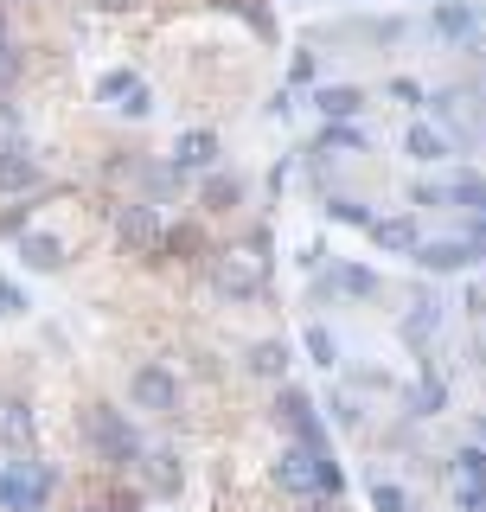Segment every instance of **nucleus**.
<instances>
[{
  "mask_svg": "<svg viewBox=\"0 0 486 512\" xmlns=\"http://www.w3.org/2000/svg\"><path fill=\"white\" fill-rule=\"evenodd\" d=\"M84 436H90V448L109 461V468H135L148 448H141V429L128 423V410H109V404H90L84 410Z\"/></svg>",
  "mask_w": 486,
  "mask_h": 512,
  "instance_id": "f257e3e1",
  "label": "nucleus"
},
{
  "mask_svg": "<svg viewBox=\"0 0 486 512\" xmlns=\"http://www.w3.org/2000/svg\"><path fill=\"white\" fill-rule=\"evenodd\" d=\"M263 276H269L263 237H256V244H231V250H218V256H212V288H218V295H231V301L263 295Z\"/></svg>",
  "mask_w": 486,
  "mask_h": 512,
  "instance_id": "f03ea898",
  "label": "nucleus"
},
{
  "mask_svg": "<svg viewBox=\"0 0 486 512\" xmlns=\"http://www.w3.org/2000/svg\"><path fill=\"white\" fill-rule=\"evenodd\" d=\"M58 487V468L45 461H0V506L7 512H39Z\"/></svg>",
  "mask_w": 486,
  "mask_h": 512,
  "instance_id": "7ed1b4c3",
  "label": "nucleus"
},
{
  "mask_svg": "<svg viewBox=\"0 0 486 512\" xmlns=\"http://www.w3.org/2000/svg\"><path fill=\"white\" fill-rule=\"evenodd\" d=\"M128 404H135V410H154V416H173V410H180V378H173L160 359L135 365V372H128Z\"/></svg>",
  "mask_w": 486,
  "mask_h": 512,
  "instance_id": "20e7f679",
  "label": "nucleus"
},
{
  "mask_svg": "<svg viewBox=\"0 0 486 512\" xmlns=\"http://www.w3.org/2000/svg\"><path fill=\"white\" fill-rule=\"evenodd\" d=\"M96 103L122 109V116H148V109H154V90L141 84V71L116 64V71H103V77H96Z\"/></svg>",
  "mask_w": 486,
  "mask_h": 512,
  "instance_id": "39448f33",
  "label": "nucleus"
},
{
  "mask_svg": "<svg viewBox=\"0 0 486 512\" xmlns=\"http://www.w3.org/2000/svg\"><path fill=\"white\" fill-rule=\"evenodd\" d=\"M116 237H122L135 256H160V244H167V224H160L154 205L135 199V205H122V212H116Z\"/></svg>",
  "mask_w": 486,
  "mask_h": 512,
  "instance_id": "423d86ee",
  "label": "nucleus"
},
{
  "mask_svg": "<svg viewBox=\"0 0 486 512\" xmlns=\"http://www.w3.org/2000/svg\"><path fill=\"white\" fill-rule=\"evenodd\" d=\"M39 186H45L39 154H32L26 141H0V192H7V199H26V192H39Z\"/></svg>",
  "mask_w": 486,
  "mask_h": 512,
  "instance_id": "0eeeda50",
  "label": "nucleus"
},
{
  "mask_svg": "<svg viewBox=\"0 0 486 512\" xmlns=\"http://www.w3.org/2000/svg\"><path fill=\"white\" fill-rule=\"evenodd\" d=\"M275 416L288 423V436H295V442H307V448H327V423H320V404H314L307 391H295V384H288V391L275 397Z\"/></svg>",
  "mask_w": 486,
  "mask_h": 512,
  "instance_id": "6e6552de",
  "label": "nucleus"
},
{
  "mask_svg": "<svg viewBox=\"0 0 486 512\" xmlns=\"http://www.w3.org/2000/svg\"><path fill=\"white\" fill-rule=\"evenodd\" d=\"M327 455H333V448H307V442H295L282 461H275V480H282L288 493H320V468H327Z\"/></svg>",
  "mask_w": 486,
  "mask_h": 512,
  "instance_id": "1a4fd4ad",
  "label": "nucleus"
},
{
  "mask_svg": "<svg viewBox=\"0 0 486 512\" xmlns=\"http://www.w3.org/2000/svg\"><path fill=\"white\" fill-rule=\"evenodd\" d=\"M455 506L486 512V448H461L455 455Z\"/></svg>",
  "mask_w": 486,
  "mask_h": 512,
  "instance_id": "9d476101",
  "label": "nucleus"
},
{
  "mask_svg": "<svg viewBox=\"0 0 486 512\" xmlns=\"http://www.w3.org/2000/svg\"><path fill=\"white\" fill-rule=\"evenodd\" d=\"M416 263L435 269V276H455V269L480 263V244L474 237H435V244H416Z\"/></svg>",
  "mask_w": 486,
  "mask_h": 512,
  "instance_id": "9b49d317",
  "label": "nucleus"
},
{
  "mask_svg": "<svg viewBox=\"0 0 486 512\" xmlns=\"http://www.w3.org/2000/svg\"><path fill=\"white\" fill-rule=\"evenodd\" d=\"M218 167V135L212 128H192L173 141V173H212Z\"/></svg>",
  "mask_w": 486,
  "mask_h": 512,
  "instance_id": "f8f14e48",
  "label": "nucleus"
},
{
  "mask_svg": "<svg viewBox=\"0 0 486 512\" xmlns=\"http://www.w3.org/2000/svg\"><path fill=\"white\" fill-rule=\"evenodd\" d=\"M403 154H410L416 167H442L455 148H448V135L435 122H410V128H403Z\"/></svg>",
  "mask_w": 486,
  "mask_h": 512,
  "instance_id": "ddd939ff",
  "label": "nucleus"
},
{
  "mask_svg": "<svg viewBox=\"0 0 486 512\" xmlns=\"http://www.w3.org/2000/svg\"><path fill=\"white\" fill-rule=\"evenodd\" d=\"M39 423H32V404L26 397H0V448H32Z\"/></svg>",
  "mask_w": 486,
  "mask_h": 512,
  "instance_id": "4468645a",
  "label": "nucleus"
},
{
  "mask_svg": "<svg viewBox=\"0 0 486 512\" xmlns=\"http://www.w3.org/2000/svg\"><path fill=\"white\" fill-rule=\"evenodd\" d=\"M371 237H378V250H397V256H416V218L410 212H397V218H371Z\"/></svg>",
  "mask_w": 486,
  "mask_h": 512,
  "instance_id": "2eb2a0df",
  "label": "nucleus"
},
{
  "mask_svg": "<svg viewBox=\"0 0 486 512\" xmlns=\"http://www.w3.org/2000/svg\"><path fill=\"white\" fill-rule=\"evenodd\" d=\"M20 256H26V269H39V276L64 269V244H58V237H45V231H20Z\"/></svg>",
  "mask_w": 486,
  "mask_h": 512,
  "instance_id": "dca6fc26",
  "label": "nucleus"
},
{
  "mask_svg": "<svg viewBox=\"0 0 486 512\" xmlns=\"http://www.w3.org/2000/svg\"><path fill=\"white\" fill-rule=\"evenodd\" d=\"M359 103H365V96L352 90V84H327V90H314V109H320L327 122H359Z\"/></svg>",
  "mask_w": 486,
  "mask_h": 512,
  "instance_id": "f3484780",
  "label": "nucleus"
},
{
  "mask_svg": "<svg viewBox=\"0 0 486 512\" xmlns=\"http://www.w3.org/2000/svg\"><path fill=\"white\" fill-rule=\"evenodd\" d=\"M474 26H480V13H474V7H455V0H435V32H442V39H467Z\"/></svg>",
  "mask_w": 486,
  "mask_h": 512,
  "instance_id": "a211bd4d",
  "label": "nucleus"
},
{
  "mask_svg": "<svg viewBox=\"0 0 486 512\" xmlns=\"http://www.w3.org/2000/svg\"><path fill=\"white\" fill-rule=\"evenodd\" d=\"M199 199H205V212H231V205L243 199V180L237 173H212V180L199 186Z\"/></svg>",
  "mask_w": 486,
  "mask_h": 512,
  "instance_id": "6ab92c4d",
  "label": "nucleus"
},
{
  "mask_svg": "<svg viewBox=\"0 0 486 512\" xmlns=\"http://www.w3.org/2000/svg\"><path fill=\"white\" fill-rule=\"evenodd\" d=\"M333 288H339V295H371V288H378V269H371V263H339Z\"/></svg>",
  "mask_w": 486,
  "mask_h": 512,
  "instance_id": "aec40b11",
  "label": "nucleus"
},
{
  "mask_svg": "<svg viewBox=\"0 0 486 512\" xmlns=\"http://www.w3.org/2000/svg\"><path fill=\"white\" fill-rule=\"evenodd\" d=\"M448 205L486 212V180H480V173H455V180H448Z\"/></svg>",
  "mask_w": 486,
  "mask_h": 512,
  "instance_id": "412c9836",
  "label": "nucleus"
},
{
  "mask_svg": "<svg viewBox=\"0 0 486 512\" xmlns=\"http://www.w3.org/2000/svg\"><path fill=\"white\" fill-rule=\"evenodd\" d=\"M339 148H359L365 154V128L359 122H327V128H320V154H339Z\"/></svg>",
  "mask_w": 486,
  "mask_h": 512,
  "instance_id": "4be33fe9",
  "label": "nucleus"
},
{
  "mask_svg": "<svg viewBox=\"0 0 486 512\" xmlns=\"http://www.w3.org/2000/svg\"><path fill=\"white\" fill-rule=\"evenodd\" d=\"M250 372H256V378H282V372H288V346H282V340H263V346L250 352Z\"/></svg>",
  "mask_w": 486,
  "mask_h": 512,
  "instance_id": "5701e85b",
  "label": "nucleus"
},
{
  "mask_svg": "<svg viewBox=\"0 0 486 512\" xmlns=\"http://www.w3.org/2000/svg\"><path fill=\"white\" fill-rule=\"evenodd\" d=\"M141 461H148V487H154V493H173V487H180V468H173V455H141Z\"/></svg>",
  "mask_w": 486,
  "mask_h": 512,
  "instance_id": "b1692460",
  "label": "nucleus"
},
{
  "mask_svg": "<svg viewBox=\"0 0 486 512\" xmlns=\"http://www.w3.org/2000/svg\"><path fill=\"white\" fill-rule=\"evenodd\" d=\"M307 352H314V365H339V340H333L327 327H320V320L307 327Z\"/></svg>",
  "mask_w": 486,
  "mask_h": 512,
  "instance_id": "393cba45",
  "label": "nucleus"
},
{
  "mask_svg": "<svg viewBox=\"0 0 486 512\" xmlns=\"http://www.w3.org/2000/svg\"><path fill=\"white\" fill-rule=\"evenodd\" d=\"M371 506L378 512H410V493H403L397 480H378V487H371Z\"/></svg>",
  "mask_w": 486,
  "mask_h": 512,
  "instance_id": "a878e982",
  "label": "nucleus"
},
{
  "mask_svg": "<svg viewBox=\"0 0 486 512\" xmlns=\"http://www.w3.org/2000/svg\"><path fill=\"white\" fill-rule=\"evenodd\" d=\"M333 218H339V224H359V231H371V218H378V212H371L365 199H333Z\"/></svg>",
  "mask_w": 486,
  "mask_h": 512,
  "instance_id": "bb28decb",
  "label": "nucleus"
},
{
  "mask_svg": "<svg viewBox=\"0 0 486 512\" xmlns=\"http://www.w3.org/2000/svg\"><path fill=\"white\" fill-rule=\"evenodd\" d=\"M20 314H26V288L0 276V320H20Z\"/></svg>",
  "mask_w": 486,
  "mask_h": 512,
  "instance_id": "cd10ccee",
  "label": "nucleus"
},
{
  "mask_svg": "<svg viewBox=\"0 0 486 512\" xmlns=\"http://www.w3.org/2000/svg\"><path fill=\"white\" fill-rule=\"evenodd\" d=\"M26 218H32V205L20 199V205H7V212H0V237H20L26 231Z\"/></svg>",
  "mask_w": 486,
  "mask_h": 512,
  "instance_id": "c85d7f7f",
  "label": "nucleus"
},
{
  "mask_svg": "<svg viewBox=\"0 0 486 512\" xmlns=\"http://www.w3.org/2000/svg\"><path fill=\"white\" fill-rule=\"evenodd\" d=\"M0 141H26V135H20V109H13L7 96H0Z\"/></svg>",
  "mask_w": 486,
  "mask_h": 512,
  "instance_id": "c756f323",
  "label": "nucleus"
},
{
  "mask_svg": "<svg viewBox=\"0 0 486 512\" xmlns=\"http://www.w3.org/2000/svg\"><path fill=\"white\" fill-rule=\"evenodd\" d=\"M416 410H442V378H423V391H416Z\"/></svg>",
  "mask_w": 486,
  "mask_h": 512,
  "instance_id": "7c9ffc66",
  "label": "nucleus"
},
{
  "mask_svg": "<svg viewBox=\"0 0 486 512\" xmlns=\"http://www.w3.org/2000/svg\"><path fill=\"white\" fill-rule=\"evenodd\" d=\"M288 84H314V52H307V58H295V64H288Z\"/></svg>",
  "mask_w": 486,
  "mask_h": 512,
  "instance_id": "2f4dec72",
  "label": "nucleus"
},
{
  "mask_svg": "<svg viewBox=\"0 0 486 512\" xmlns=\"http://www.w3.org/2000/svg\"><path fill=\"white\" fill-rule=\"evenodd\" d=\"M77 512H116V506H109V500H90V506H77Z\"/></svg>",
  "mask_w": 486,
  "mask_h": 512,
  "instance_id": "473e14b6",
  "label": "nucleus"
},
{
  "mask_svg": "<svg viewBox=\"0 0 486 512\" xmlns=\"http://www.w3.org/2000/svg\"><path fill=\"white\" fill-rule=\"evenodd\" d=\"M480 436H486V423H480Z\"/></svg>",
  "mask_w": 486,
  "mask_h": 512,
  "instance_id": "72a5a7b5",
  "label": "nucleus"
},
{
  "mask_svg": "<svg viewBox=\"0 0 486 512\" xmlns=\"http://www.w3.org/2000/svg\"><path fill=\"white\" fill-rule=\"evenodd\" d=\"M429 7H435V0H429Z\"/></svg>",
  "mask_w": 486,
  "mask_h": 512,
  "instance_id": "f704fd0d",
  "label": "nucleus"
}]
</instances>
